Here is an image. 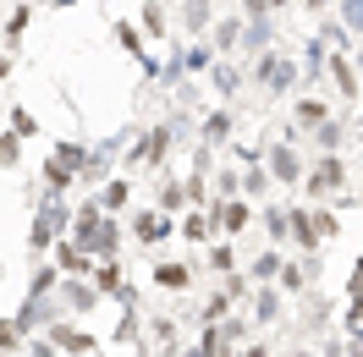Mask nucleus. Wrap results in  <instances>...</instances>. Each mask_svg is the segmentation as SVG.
I'll return each instance as SVG.
<instances>
[{
  "label": "nucleus",
  "mask_w": 363,
  "mask_h": 357,
  "mask_svg": "<svg viewBox=\"0 0 363 357\" xmlns=\"http://www.w3.org/2000/svg\"><path fill=\"white\" fill-rule=\"evenodd\" d=\"M297 121H308V127H314V121H325V105H314V99H303V105H297Z\"/></svg>",
  "instance_id": "nucleus-5"
},
{
  "label": "nucleus",
  "mask_w": 363,
  "mask_h": 357,
  "mask_svg": "<svg viewBox=\"0 0 363 357\" xmlns=\"http://www.w3.org/2000/svg\"><path fill=\"white\" fill-rule=\"evenodd\" d=\"M314 187H319V193H325V187H341V165H336V159H319V165H314Z\"/></svg>",
  "instance_id": "nucleus-1"
},
{
  "label": "nucleus",
  "mask_w": 363,
  "mask_h": 357,
  "mask_svg": "<svg viewBox=\"0 0 363 357\" xmlns=\"http://www.w3.org/2000/svg\"><path fill=\"white\" fill-rule=\"evenodd\" d=\"M215 89H220V94H231V89H237V72H231V67H220V72H215Z\"/></svg>",
  "instance_id": "nucleus-7"
},
{
  "label": "nucleus",
  "mask_w": 363,
  "mask_h": 357,
  "mask_svg": "<svg viewBox=\"0 0 363 357\" xmlns=\"http://www.w3.org/2000/svg\"><path fill=\"white\" fill-rule=\"evenodd\" d=\"M116 39H121L127 50H138V28L133 23H116Z\"/></svg>",
  "instance_id": "nucleus-8"
},
{
  "label": "nucleus",
  "mask_w": 363,
  "mask_h": 357,
  "mask_svg": "<svg viewBox=\"0 0 363 357\" xmlns=\"http://www.w3.org/2000/svg\"><path fill=\"white\" fill-rule=\"evenodd\" d=\"M204 137H209V143H220V137H231V115H209Z\"/></svg>",
  "instance_id": "nucleus-4"
},
{
  "label": "nucleus",
  "mask_w": 363,
  "mask_h": 357,
  "mask_svg": "<svg viewBox=\"0 0 363 357\" xmlns=\"http://www.w3.org/2000/svg\"><path fill=\"white\" fill-rule=\"evenodd\" d=\"M336 83H341V94H347V99H358V77H352V67H347V61H336Z\"/></svg>",
  "instance_id": "nucleus-2"
},
{
  "label": "nucleus",
  "mask_w": 363,
  "mask_h": 357,
  "mask_svg": "<svg viewBox=\"0 0 363 357\" xmlns=\"http://www.w3.org/2000/svg\"><path fill=\"white\" fill-rule=\"evenodd\" d=\"M6 72H11V61H0V77H6Z\"/></svg>",
  "instance_id": "nucleus-10"
},
{
  "label": "nucleus",
  "mask_w": 363,
  "mask_h": 357,
  "mask_svg": "<svg viewBox=\"0 0 363 357\" xmlns=\"http://www.w3.org/2000/svg\"><path fill=\"white\" fill-rule=\"evenodd\" d=\"M17 159V137H0V165H11Z\"/></svg>",
  "instance_id": "nucleus-9"
},
{
  "label": "nucleus",
  "mask_w": 363,
  "mask_h": 357,
  "mask_svg": "<svg viewBox=\"0 0 363 357\" xmlns=\"http://www.w3.org/2000/svg\"><path fill=\"white\" fill-rule=\"evenodd\" d=\"M220 225H226V231H242V225H248V209H242V203L220 209Z\"/></svg>",
  "instance_id": "nucleus-3"
},
{
  "label": "nucleus",
  "mask_w": 363,
  "mask_h": 357,
  "mask_svg": "<svg viewBox=\"0 0 363 357\" xmlns=\"http://www.w3.org/2000/svg\"><path fill=\"white\" fill-rule=\"evenodd\" d=\"M341 17H347V28H363V0H341Z\"/></svg>",
  "instance_id": "nucleus-6"
}]
</instances>
